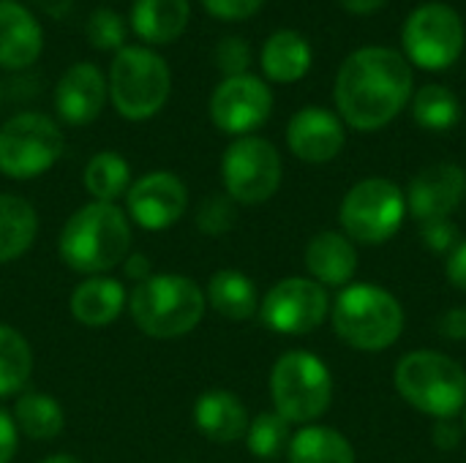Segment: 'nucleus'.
Returning <instances> with one entry per match:
<instances>
[{
    "label": "nucleus",
    "instance_id": "nucleus-10",
    "mask_svg": "<svg viewBox=\"0 0 466 463\" xmlns=\"http://www.w3.org/2000/svg\"><path fill=\"white\" fill-rule=\"evenodd\" d=\"M281 156L262 136H238L221 158L227 196L238 205H262L281 186Z\"/></svg>",
    "mask_w": 466,
    "mask_h": 463
},
{
    "label": "nucleus",
    "instance_id": "nucleus-25",
    "mask_svg": "<svg viewBox=\"0 0 466 463\" xmlns=\"http://www.w3.org/2000/svg\"><path fill=\"white\" fill-rule=\"evenodd\" d=\"M35 235V207L16 194H0V265L19 259L33 246Z\"/></svg>",
    "mask_w": 466,
    "mask_h": 463
},
{
    "label": "nucleus",
    "instance_id": "nucleus-16",
    "mask_svg": "<svg viewBox=\"0 0 466 463\" xmlns=\"http://www.w3.org/2000/svg\"><path fill=\"white\" fill-rule=\"evenodd\" d=\"M106 76L93 63H74L63 71L55 87V109L57 117L68 126L93 123L106 104Z\"/></svg>",
    "mask_w": 466,
    "mask_h": 463
},
{
    "label": "nucleus",
    "instance_id": "nucleus-17",
    "mask_svg": "<svg viewBox=\"0 0 466 463\" xmlns=\"http://www.w3.org/2000/svg\"><path fill=\"white\" fill-rule=\"evenodd\" d=\"M287 145L306 164H328L344 147V126L330 109L306 106L292 115L287 126Z\"/></svg>",
    "mask_w": 466,
    "mask_h": 463
},
{
    "label": "nucleus",
    "instance_id": "nucleus-46",
    "mask_svg": "<svg viewBox=\"0 0 466 463\" xmlns=\"http://www.w3.org/2000/svg\"><path fill=\"white\" fill-rule=\"evenodd\" d=\"M183 463H191V461H183Z\"/></svg>",
    "mask_w": 466,
    "mask_h": 463
},
{
    "label": "nucleus",
    "instance_id": "nucleus-1",
    "mask_svg": "<svg viewBox=\"0 0 466 463\" xmlns=\"http://www.w3.org/2000/svg\"><path fill=\"white\" fill-rule=\"evenodd\" d=\"M412 68L407 57L390 46L355 49L336 76V106L341 120L358 131L388 126L410 101Z\"/></svg>",
    "mask_w": 466,
    "mask_h": 463
},
{
    "label": "nucleus",
    "instance_id": "nucleus-37",
    "mask_svg": "<svg viewBox=\"0 0 466 463\" xmlns=\"http://www.w3.org/2000/svg\"><path fill=\"white\" fill-rule=\"evenodd\" d=\"M16 445H19V431L14 418L0 409V463H11L16 456Z\"/></svg>",
    "mask_w": 466,
    "mask_h": 463
},
{
    "label": "nucleus",
    "instance_id": "nucleus-11",
    "mask_svg": "<svg viewBox=\"0 0 466 463\" xmlns=\"http://www.w3.org/2000/svg\"><path fill=\"white\" fill-rule=\"evenodd\" d=\"M401 41L415 65L442 71L453 65L464 49V22L459 11L445 3H423L407 16Z\"/></svg>",
    "mask_w": 466,
    "mask_h": 463
},
{
    "label": "nucleus",
    "instance_id": "nucleus-7",
    "mask_svg": "<svg viewBox=\"0 0 466 463\" xmlns=\"http://www.w3.org/2000/svg\"><path fill=\"white\" fill-rule=\"evenodd\" d=\"M172 74L161 55L147 46H123L109 65V98L126 120L158 115L169 98Z\"/></svg>",
    "mask_w": 466,
    "mask_h": 463
},
{
    "label": "nucleus",
    "instance_id": "nucleus-28",
    "mask_svg": "<svg viewBox=\"0 0 466 463\" xmlns=\"http://www.w3.org/2000/svg\"><path fill=\"white\" fill-rule=\"evenodd\" d=\"M85 188L96 202H112L126 196L131 188V166L120 153L101 150L85 166Z\"/></svg>",
    "mask_w": 466,
    "mask_h": 463
},
{
    "label": "nucleus",
    "instance_id": "nucleus-38",
    "mask_svg": "<svg viewBox=\"0 0 466 463\" xmlns=\"http://www.w3.org/2000/svg\"><path fill=\"white\" fill-rule=\"evenodd\" d=\"M431 439L440 450H456L461 442V428L456 420H434Z\"/></svg>",
    "mask_w": 466,
    "mask_h": 463
},
{
    "label": "nucleus",
    "instance_id": "nucleus-43",
    "mask_svg": "<svg viewBox=\"0 0 466 463\" xmlns=\"http://www.w3.org/2000/svg\"><path fill=\"white\" fill-rule=\"evenodd\" d=\"M347 11L352 14H374L377 8H382L388 0H339Z\"/></svg>",
    "mask_w": 466,
    "mask_h": 463
},
{
    "label": "nucleus",
    "instance_id": "nucleus-36",
    "mask_svg": "<svg viewBox=\"0 0 466 463\" xmlns=\"http://www.w3.org/2000/svg\"><path fill=\"white\" fill-rule=\"evenodd\" d=\"M265 0H202L210 16L224 19V22H240L254 16L262 8Z\"/></svg>",
    "mask_w": 466,
    "mask_h": 463
},
{
    "label": "nucleus",
    "instance_id": "nucleus-12",
    "mask_svg": "<svg viewBox=\"0 0 466 463\" xmlns=\"http://www.w3.org/2000/svg\"><path fill=\"white\" fill-rule=\"evenodd\" d=\"M330 314V300L322 284L314 278H284L259 303L265 327L281 336H306L317 330Z\"/></svg>",
    "mask_w": 466,
    "mask_h": 463
},
{
    "label": "nucleus",
    "instance_id": "nucleus-27",
    "mask_svg": "<svg viewBox=\"0 0 466 463\" xmlns=\"http://www.w3.org/2000/svg\"><path fill=\"white\" fill-rule=\"evenodd\" d=\"M287 458L289 463H355V450L341 431L306 426L289 439Z\"/></svg>",
    "mask_w": 466,
    "mask_h": 463
},
{
    "label": "nucleus",
    "instance_id": "nucleus-42",
    "mask_svg": "<svg viewBox=\"0 0 466 463\" xmlns=\"http://www.w3.org/2000/svg\"><path fill=\"white\" fill-rule=\"evenodd\" d=\"M41 14H46V16H52V19H60V16H66L68 11H71V5H74V0H30Z\"/></svg>",
    "mask_w": 466,
    "mask_h": 463
},
{
    "label": "nucleus",
    "instance_id": "nucleus-2",
    "mask_svg": "<svg viewBox=\"0 0 466 463\" xmlns=\"http://www.w3.org/2000/svg\"><path fill=\"white\" fill-rule=\"evenodd\" d=\"M57 254L66 267L85 276H106L131 254V224L112 202L82 205L60 229Z\"/></svg>",
    "mask_w": 466,
    "mask_h": 463
},
{
    "label": "nucleus",
    "instance_id": "nucleus-44",
    "mask_svg": "<svg viewBox=\"0 0 466 463\" xmlns=\"http://www.w3.org/2000/svg\"><path fill=\"white\" fill-rule=\"evenodd\" d=\"M41 463H82V461H76L74 456H66V453H60V456H49V458H44Z\"/></svg>",
    "mask_w": 466,
    "mask_h": 463
},
{
    "label": "nucleus",
    "instance_id": "nucleus-14",
    "mask_svg": "<svg viewBox=\"0 0 466 463\" xmlns=\"http://www.w3.org/2000/svg\"><path fill=\"white\" fill-rule=\"evenodd\" d=\"M188 207V188L172 172H147L137 177L126 194V216L147 232L175 226Z\"/></svg>",
    "mask_w": 466,
    "mask_h": 463
},
{
    "label": "nucleus",
    "instance_id": "nucleus-24",
    "mask_svg": "<svg viewBox=\"0 0 466 463\" xmlns=\"http://www.w3.org/2000/svg\"><path fill=\"white\" fill-rule=\"evenodd\" d=\"M205 300L216 314L232 322H246L254 314H259V295L254 281L240 270H218L208 281Z\"/></svg>",
    "mask_w": 466,
    "mask_h": 463
},
{
    "label": "nucleus",
    "instance_id": "nucleus-4",
    "mask_svg": "<svg viewBox=\"0 0 466 463\" xmlns=\"http://www.w3.org/2000/svg\"><path fill=\"white\" fill-rule=\"evenodd\" d=\"M399 396L434 420H456L466 409V371L434 349H415L396 363Z\"/></svg>",
    "mask_w": 466,
    "mask_h": 463
},
{
    "label": "nucleus",
    "instance_id": "nucleus-6",
    "mask_svg": "<svg viewBox=\"0 0 466 463\" xmlns=\"http://www.w3.org/2000/svg\"><path fill=\"white\" fill-rule=\"evenodd\" d=\"M270 398L273 412L289 426H309L328 412L333 401V377L317 355L306 349L284 352L270 371Z\"/></svg>",
    "mask_w": 466,
    "mask_h": 463
},
{
    "label": "nucleus",
    "instance_id": "nucleus-15",
    "mask_svg": "<svg viewBox=\"0 0 466 463\" xmlns=\"http://www.w3.org/2000/svg\"><path fill=\"white\" fill-rule=\"evenodd\" d=\"M466 196V172L459 164L440 161L420 169L407 191V210L418 224L451 218Z\"/></svg>",
    "mask_w": 466,
    "mask_h": 463
},
{
    "label": "nucleus",
    "instance_id": "nucleus-18",
    "mask_svg": "<svg viewBox=\"0 0 466 463\" xmlns=\"http://www.w3.org/2000/svg\"><path fill=\"white\" fill-rule=\"evenodd\" d=\"M44 33L38 19L16 0H0V68L19 71L38 60Z\"/></svg>",
    "mask_w": 466,
    "mask_h": 463
},
{
    "label": "nucleus",
    "instance_id": "nucleus-20",
    "mask_svg": "<svg viewBox=\"0 0 466 463\" xmlns=\"http://www.w3.org/2000/svg\"><path fill=\"white\" fill-rule=\"evenodd\" d=\"M248 412L229 390H208L194 404V426L218 445H232L248 431Z\"/></svg>",
    "mask_w": 466,
    "mask_h": 463
},
{
    "label": "nucleus",
    "instance_id": "nucleus-34",
    "mask_svg": "<svg viewBox=\"0 0 466 463\" xmlns=\"http://www.w3.org/2000/svg\"><path fill=\"white\" fill-rule=\"evenodd\" d=\"M216 65L227 76L248 74V65H251V49H248V44L243 38H238V35L221 38L218 46H216Z\"/></svg>",
    "mask_w": 466,
    "mask_h": 463
},
{
    "label": "nucleus",
    "instance_id": "nucleus-32",
    "mask_svg": "<svg viewBox=\"0 0 466 463\" xmlns=\"http://www.w3.org/2000/svg\"><path fill=\"white\" fill-rule=\"evenodd\" d=\"M194 224L202 235H210V237L227 235L238 224V202L229 199L227 194H210L199 202Z\"/></svg>",
    "mask_w": 466,
    "mask_h": 463
},
{
    "label": "nucleus",
    "instance_id": "nucleus-5",
    "mask_svg": "<svg viewBox=\"0 0 466 463\" xmlns=\"http://www.w3.org/2000/svg\"><path fill=\"white\" fill-rule=\"evenodd\" d=\"M336 336L358 352H382L401 338L404 308L377 284H350L330 308Z\"/></svg>",
    "mask_w": 466,
    "mask_h": 463
},
{
    "label": "nucleus",
    "instance_id": "nucleus-29",
    "mask_svg": "<svg viewBox=\"0 0 466 463\" xmlns=\"http://www.w3.org/2000/svg\"><path fill=\"white\" fill-rule=\"evenodd\" d=\"M33 371V352L27 338L11 325L0 322V398L22 393Z\"/></svg>",
    "mask_w": 466,
    "mask_h": 463
},
{
    "label": "nucleus",
    "instance_id": "nucleus-3",
    "mask_svg": "<svg viewBox=\"0 0 466 463\" xmlns=\"http://www.w3.org/2000/svg\"><path fill=\"white\" fill-rule=\"evenodd\" d=\"M134 325L150 338H180L205 317V292L197 281L175 273H158L137 284L128 295Z\"/></svg>",
    "mask_w": 466,
    "mask_h": 463
},
{
    "label": "nucleus",
    "instance_id": "nucleus-35",
    "mask_svg": "<svg viewBox=\"0 0 466 463\" xmlns=\"http://www.w3.org/2000/svg\"><path fill=\"white\" fill-rule=\"evenodd\" d=\"M420 240L426 248H431L437 254H451L461 243V235H459V226L453 221L442 218V221L420 224Z\"/></svg>",
    "mask_w": 466,
    "mask_h": 463
},
{
    "label": "nucleus",
    "instance_id": "nucleus-40",
    "mask_svg": "<svg viewBox=\"0 0 466 463\" xmlns=\"http://www.w3.org/2000/svg\"><path fill=\"white\" fill-rule=\"evenodd\" d=\"M445 273H448V278H451L453 287H459L461 292H466V240H461V243L451 251Z\"/></svg>",
    "mask_w": 466,
    "mask_h": 463
},
{
    "label": "nucleus",
    "instance_id": "nucleus-8",
    "mask_svg": "<svg viewBox=\"0 0 466 463\" xmlns=\"http://www.w3.org/2000/svg\"><path fill=\"white\" fill-rule=\"evenodd\" d=\"M404 216H407V196L388 177H366L355 183L339 207V221L344 235L360 246L388 243L401 229Z\"/></svg>",
    "mask_w": 466,
    "mask_h": 463
},
{
    "label": "nucleus",
    "instance_id": "nucleus-31",
    "mask_svg": "<svg viewBox=\"0 0 466 463\" xmlns=\"http://www.w3.org/2000/svg\"><path fill=\"white\" fill-rule=\"evenodd\" d=\"M289 423L279 412H259L246 431L248 450L262 461L279 458L289 448Z\"/></svg>",
    "mask_w": 466,
    "mask_h": 463
},
{
    "label": "nucleus",
    "instance_id": "nucleus-30",
    "mask_svg": "<svg viewBox=\"0 0 466 463\" xmlns=\"http://www.w3.org/2000/svg\"><path fill=\"white\" fill-rule=\"evenodd\" d=\"M412 115L429 131H448L459 123L461 104L456 93L448 90L445 85H426L418 90L412 101Z\"/></svg>",
    "mask_w": 466,
    "mask_h": 463
},
{
    "label": "nucleus",
    "instance_id": "nucleus-21",
    "mask_svg": "<svg viewBox=\"0 0 466 463\" xmlns=\"http://www.w3.org/2000/svg\"><path fill=\"white\" fill-rule=\"evenodd\" d=\"M126 303L123 284L109 276H90L71 292V314L85 327H106L123 314Z\"/></svg>",
    "mask_w": 466,
    "mask_h": 463
},
{
    "label": "nucleus",
    "instance_id": "nucleus-26",
    "mask_svg": "<svg viewBox=\"0 0 466 463\" xmlns=\"http://www.w3.org/2000/svg\"><path fill=\"white\" fill-rule=\"evenodd\" d=\"M14 423H16V431H22L27 439L52 442L66 428V412L52 396L27 390L14 404Z\"/></svg>",
    "mask_w": 466,
    "mask_h": 463
},
{
    "label": "nucleus",
    "instance_id": "nucleus-22",
    "mask_svg": "<svg viewBox=\"0 0 466 463\" xmlns=\"http://www.w3.org/2000/svg\"><path fill=\"white\" fill-rule=\"evenodd\" d=\"M188 0H134L131 30L145 44H172L188 25Z\"/></svg>",
    "mask_w": 466,
    "mask_h": 463
},
{
    "label": "nucleus",
    "instance_id": "nucleus-19",
    "mask_svg": "<svg viewBox=\"0 0 466 463\" xmlns=\"http://www.w3.org/2000/svg\"><path fill=\"white\" fill-rule=\"evenodd\" d=\"M306 270L322 287H350L358 270V248L344 232H319L306 246Z\"/></svg>",
    "mask_w": 466,
    "mask_h": 463
},
{
    "label": "nucleus",
    "instance_id": "nucleus-39",
    "mask_svg": "<svg viewBox=\"0 0 466 463\" xmlns=\"http://www.w3.org/2000/svg\"><path fill=\"white\" fill-rule=\"evenodd\" d=\"M440 333L451 341H466V306L451 308L440 319Z\"/></svg>",
    "mask_w": 466,
    "mask_h": 463
},
{
    "label": "nucleus",
    "instance_id": "nucleus-45",
    "mask_svg": "<svg viewBox=\"0 0 466 463\" xmlns=\"http://www.w3.org/2000/svg\"><path fill=\"white\" fill-rule=\"evenodd\" d=\"M464 431H466V409H464Z\"/></svg>",
    "mask_w": 466,
    "mask_h": 463
},
{
    "label": "nucleus",
    "instance_id": "nucleus-9",
    "mask_svg": "<svg viewBox=\"0 0 466 463\" xmlns=\"http://www.w3.org/2000/svg\"><path fill=\"white\" fill-rule=\"evenodd\" d=\"M60 126L41 112H19L0 126V172L11 180H33L63 156Z\"/></svg>",
    "mask_w": 466,
    "mask_h": 463
},
{
    "label": "nucleus",
    "instance_id": "nucleus-23",
    "mask_svg": "<svg viewBox=\"0 0 466 463\" xmlns=\"http://www.w3.org/2000/svg\"><path fill=\"white\" fill-rule=\"evenodd\" d=\"M311 68V46L298 30H276L262 46V71L273 82H298Z\"/></svg>",
    "mask_w": 466,
    "mask_h": 463
},
{
    "label": "nucleus",
    "instance_id": "nucleus-13",
    "mask_svg": "<svg viewBox=\"0 0 466 463\" xmlns=\"http://www.w3.org/2000/svg\"><path fill=\"white\" fill-rule=\"evenodd\" d=\"M273 112L270 87L254 76H227L210 96V120L218 131L232 136H251Z\"/></svg>",
    "mask_w": 466,
    "mask_h": 463
},
{
    "label": "nucleus",
    "instance_id": "nucleus-33",
    "mask_svg": "<svg viewBox=\"0 0 466 463\" xmlns=\"http://www.w3.org/2000/svg\"><path fill=\"white\" fill-rule=\"evenodd\" d=\"M87 41L101 52H120L126 46V22L115 8H96L85 25Z\"/></svg>",
    "mask_w": 466,
    "mask_h": 463
},
{
    "label": "nucleus",
    "instance_id": "nucleus-41",
    "mask_svg": "<svg viewBox=\"0 0 466 463\" xmlns=\"http://www.w3.org/2000/svg\"><path fill=\"white\" fill-rule=\"evenodd\" d=\"M123 265H126V267H123V270H126V276H128L131 281H137V284H142L145 278H150V276H153L150 259H147L145 254H128Z\"/></svg>",
    "mask_w": 466,
    "mask_h": 463
}]
</instances>
